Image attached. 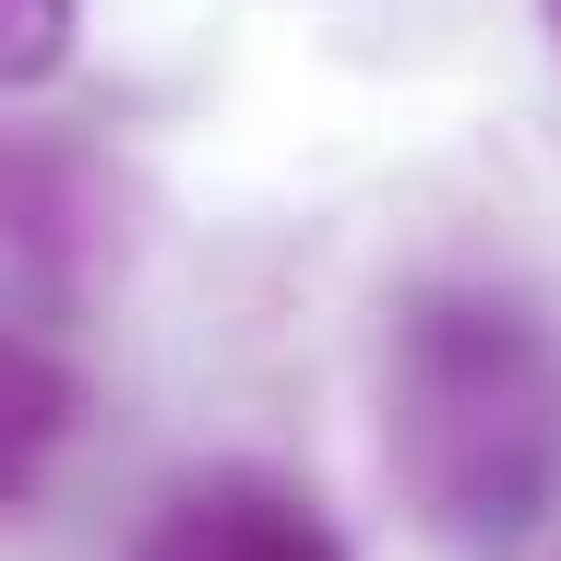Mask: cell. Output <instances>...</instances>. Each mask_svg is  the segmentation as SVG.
<instances>
[{
  "mask_svg": "<svg viewBox=\"0 0 561 561\" xmlns=\"http://www.w3.org/2000/svg\"><path fill=\"white\" fill-rule=\"evenodd\" d=\"M131 561H346V538L323 526V502H299L287 478L216 466L192 490L156 502V526L131 538Z\"/></svg>",
  "mask_w": 561,
  "mask_h": 561,
  "instance_id": "7a4b0ae2",
  "label": "cell"
},
{
  "mask_svg": "<svg viewBox=\"0 0 561 561\" xmlns=\"http://www.w3.org/2000/svg\"><path fill=\"white\" fill-rule=\"evenodd\" d=\"M394 478L443 538H526L561 490V370L514 299H419L394 335Z\"/></svg>",
  "mask_w": 561,
  "mask_h": 561,
  "instance_id": "6da1fadb",
  "label": "cell"
},
{
  "mask_svg": "<svg viewBox=\"0 0 561 561\" xmlns=\"http://www.w3.org/2000/svg\"><path fill=\"white\" fill-rule=\"evenodd\" d=\"M72 60V0H0V84H48Z\"/></svg>",
  "mask_w": 561,
  "mask_h": 561,
  "instance_id": "277c9868",
  "label": "cell"
},
{
  "mask_svg": "<svg viewBox=\"0 0 561 561\" xmlns=\"http://www.w3.org/2000/svg\"><path fill=\"white\" fill-rule=\"evenodd\" d=\"M60 431H72V370L36 335H0V502H24L48 478Z\"/></svg>",
  "mask_w": 561,
  "mask_h": 561,
  "instance_id": "3957f363",
  "label": "cell"
},
{
  "mask_svg": "<svg viewBox=\"0 0 561 561\" xmlns=\"http://www.w3.org/2000/svg\"><path fill=\"white\" fill-rule=\"evenodd\" d=\"M538 12H550V36H561V0H538Z\"/></svg>",
  "mask_w": 561,
  "mask_h": 561,
  "instance_id": "5b68a950",
  "label": "cell"
}]
</instances>
